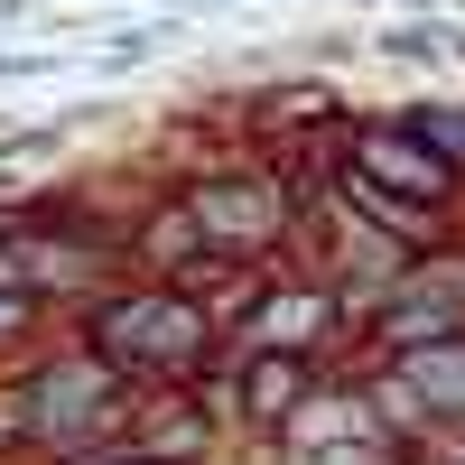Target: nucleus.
<instances>
[{
	"instance_id": "nucleus-1",
	"label": "nucleus",
	"mask_w": 465,
	"mask_h": 465,
	"mask_svg": "<svg viewBox=\"0 0 465 465\" xmlns=\"http://www.w3.org/2000/svg\"><path fill=\"white\" fill-rule=\"evenodd\" d=\"M456 177H465L456 159H438L410 122H391V131H363V140H354V159H344V196L410 242L419 214H438V205L456 196Z\"/></svg>"
},
{
	"instance_id": "nucleus-2",
	"label": "nucleus",
	"mask_w": 465,
	"mask_h": 465,
	"mask_svg": "<svg viewBox=\"0 0 465 465\" xmlns=\"http://www.w3.org/2000/svg\"><path fill=\"white\" fill-rule=\"evenodd\" d=\"M94 354L122 372V381L196 372V363H205V307H196V298H177V289L112 298V307H103V326H94Z\"/></svg>"
},
{
	"instance_id": "nucleus-3",
	"label": "nucleus",
	"mask_w": 465,
	"mask_h": 465,
	"mask_svg": "<svg viewBox=\"0 0 465 465\" xmlns=\"http://www.w3.org/2000/svg\"><path fill=\"white\" fill-rule=\"evenodd\" d=\"M19 410H28V438H47V447H94V438H112L122 429V372H112L103 354H84V363H47L19 391Z\"/></svg>"
},
{
	"instance_id": "nucleus-4",
	"label": "nucleus",
	"mask_w": 465,
	"mask_h": 465,
	"mask_svg": "<svg viewBox=\"0 0 465 465\" xmlns=\"http://www.w3.org/2000/svg\"><path fill=\"white\" fill-rule=\"evenodd\" d=\"M186 223H196V252L205 261L270 252L289 232V196L270 177H205V186H186Z\"/></svg>"
},
{
	"instance_id": "nucleus-5",
	"label": "nucleus",
	"mask_w": 465,
	"mask_h": 465,
	"mask_svg": "<svg viewBox=\"0 0 465 465\" xmlns=\"http://www.w3.org/2000/svg\"><path fill=\"white\" fill-rule=\"evenodd\" d=\"M381 317H391V335H410V344L456 335L465 326V261H419L410 280L381 289Z\"/></svg>"
},
{
	"instance_id": "nucleus-6",
	"label": "nucleus",
	"mask_w": 465,
	"mask_h": 465,
	"mask_svg": "<svg viewBox=\"0 0 465 465\" xmlns=\"http://www.w3.org/2000/svg\"><path fill=\"white\" fill-rule=\"evenodd\" d=\"M326 326H335L326 289H270V298L242 307V344H252V354H317Z\"/></svg>"
},
{
	"instance_id": "nucleus-7",
	"label": "nucleus",
	"mask_w": 465,
	"mask_h": 465,
	"mask_svg": "<svg viewBox=\"0 0 465 465\" xmlns=\"http://www.w3.org/2000/svg\"><path fill=\"white\" fill-rule=\"evenodd\" d=\"M205 447H214V410L205 401H168V410H149V419L122 429V456L131 465H196Z\"/></svg>"
},
{
	"instance_id": "nucleus-8",
	"label": "nucleus",
	"mask_w": 465,
	"mask_h": 465,
	"mask_svg": "<svg viewBox=\"0 0 465 465\" xmlns=\"http://www.w3.org/2000/svg\"><path fill=\"white\" fill-rule=\"evenodd\" d=\"M391 391H401L419 419H429V410L465 419V335H429V344H410L401 372H391Z\"/></svg>"
},
{
	"instance_id": "nucleus-9",
	"label": "nucleus",
	"mask_w": 465,
	"mask_h": 465,
	"mask_svg": "<svg viewBox=\"0 0 465 465\" xmlns=\"http://www.w3.org/2000/svg\"><path fill=\"white\" fill-rule=\"evenodd\" d=\"M289 438H298V456L307 447H381V419H372V401H298Z\"/></svg>"
},
{
	"instance_id": "nucleus-10",
	"label": "nucleus",
	"mask_w": 465,
	"mask_h": 465,
	"mask_svg": "<svg viewBox=\"0 0 465 465\" xmlns=\"http://www.w3.org/2000/svg\"><path fill=\"white\" fill-rule=\"evenodd\" d=\"M242 401H252V419H289L298 410V354H252Z\"/></svg>"
},
{
	"instance_id": "nucleus-11",
	"label": "nucleus",
	"mask_w": 465,
	"mask_h": 465,
	"mask_svg": "<svg viewBox=\"0 0 465 465\" xmlns=\"http://www.w3.org/2000/svg\"><path fill=\"white\" fill-rule=\"evenodd\" d=\"M410 131L438 149V159H456L465 168V112H447V103H429V112H410Z\"/></svg>"
},
{
	"instance_id": "nucleus-12",
	"label": "nucleus",
	"mask_w": 465,
	"mask_h": 465,
	"mask_svg": "<svg viewBox=\"0 0 465 465\" xmlns=\"http://www.w3.org/2000/svg\"><path fill=\"white\" fill-rule=\"evenodd\" d=\"M140 252H149V261H196V223H186V205H168L159 223H149Z\"/></svg>"
},
{
	"instance_id": "nucleus-13",
	"label": "nucleus",
	"mask_w": 465,
	"mask_h": 465,
	"mask_svg": "<svg viewBox=\"0 0 465 465\" xmlns=\"http://www.w3.org/2000/svg\"><path fill=\"white\" fill-rule=\"evenodd\" d=\"M28 317H37V289H28V280H0V344H10Z\"/></svg>"
},
{
	"instance_id": "nucleus-14",
	"label": "nucleus",
	"mask_w": 465,
	"mask_h": 465,
	"mask_svg": "<svg viewBox=\"0 0 465 465\" xmlns=\"http://www.w3.org/2000/svg\"><path fill=\"white\" fill-rule=\"evenodd\" d=\"M298 465H381V447H307Z\"/></svg>"
},
{
	"instance_id": "nucleus-15",
	"label": "nucleus",
	"mask_w": 465,
	"mask_h": 465,
	"mask_svg": "<svg viewBox=\"0 0 465 465\" xmlns=\"http://www.w3.org/2000/svg\"><path fill=\"white\" fill-rule=\"evenodd\" d=\"M0 280H19V252H10V242H0Z\"/></svg>"
},
{
	"instance_id": "nucleus-16",
	"label": "nucleus",
	"mask_w": 465,
	"mask_h": 465,
	"mask_svg": "<svg viewBox=\"0 0 465 465\" xmlns=\"http://www.w3.org/2000/svg\"><path fill=\"white\" fill-rule=\"evenodd\" d=\"M438 465H465V447H447V456H438Z\"/></svg>"
}]
</instances>
